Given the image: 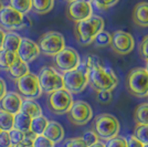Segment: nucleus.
<instances>
[{
    "label": "nucleus",
    "instance_id": "24",
    "mask_svg": "<svg viewBox=\"0 0 148 147\" xmlns=\"http://www.w3.org/2000/svg\"><path fill=\"white\" fill-rule=\"evenodd\" d=\"M49 120L42 115H39L37 117H33L32 118V122H31V128L30 131L33 132L36 135H42L44 133V131L47 128L48 124H49Z\"/></svg>",
    "mask_w": 148,
    "mask_h": 147
},
{
    "label": "nucleus",
    "instance_id": "42",
    "mask_svg": "<svg viewBox=\"0 0 148 147\" xmlns=\"http://www.w3.org/2000/svg\"><path fill=\"white\" fill-rule=\"evenodd\" d=\"M5 37H6V32L3 31L2 28H0V50L3 48V41H5Z\"/></svg>",
    "mask_w": 148,
    "mask_h": 147
},
{
    "label": "nucleus",
    "instance_id": "5",
    "mask_svg": "<svg viewBox=\"0 0 148 147\" xmlns=\"http://www.w3.org/2000/svg\"><path fill=\"white\" fill-rule=\"evenodd\" d=\"M38 79H39V83H40L42 92L47 94L58 91L60 89H64L63 74L60 73L56 67H41L40 72L38 74Z\"/></svg>",
    "mask_w": 148,
    "mask_h": 147
},
{
    "label": "nucleus",
    "instance_id": "40",
    "mask_svg": "<svg viewBox=\"0 0 148 147\" xmlns=\"http://www.w3.org/2000/svg\"><path fill=\"white\" fill-rule=\"evenodd\" d=\"M127 143H128V147H144V144H142L134 135L130 136V138L127 139Z\"/></svg>",
    "mask_w": 148,
    "mask_h": 147
},
{
    "label": "nucleus",
    "instance_id": "48",
    "mask_svg": "<svg viewBox=\"0 0 148 147\" xmlns=\"http://www.w3.org/2000/svg\"><path fill=\"white\" fill-rule=\"evenodd\" d=\"M144 147H148V144H146V145H144Z\"/></svg>",
    "mask_w": 148,
    "mask_h": 147
},
{
    "label": "nucleus",
    "instance_id": "46",
    "mask_svg": "<svg viewBox=\"0 0 148 147\" xmlns=\"http://www.w3.org/2000/svg\"><path fill=\"white\" fill-rule=\"evenodd\" d=\"M146 62H147V63H146V67H145V69H146V71L148 72V61H146Z\"/></svg>",
    "mask_w": 148,
    "mask_h": 147
},
{
    "label": "nucleus",
    "instance_id": "50",
    "mask_svg": "<svg viewBox=\"0 0 148 147\" xmlns=\"http://www.w3.org/2000/svg\"><path fill=\"white\" fill-rule=\"evenodd\" d=\"M0 131H1V128H0Z\"/></svg>",
    "mask_w": 148,
    "mask_h": 147
},
{
    "label": "nucleus",
    "instance_id": "33",
    "mask_svg": "<svg viewBox=\"0 0 148 147\" xmlns=\"http://www.w3.org/2000/svg\"><path fill=\"white\" fill-rule=\"evenodd\" d=\"M119 0H93L92 2L99 10H107L114 7Z\"/></svg>",
    "mask_w": 148,
    "mask_h": 147
},
{
    "label": "nucleus",
    "instance_id": "4",
    "mask_svg": "<svg viewBox=\"0 0 148 147\" xmlns=\"http://www.w3.org/2000/svg\"><path fill=\"white\" fill-rule=\"evenodd\" d=\"M126 89L136 98H146L148 94V72L145 67H136L126 78Z\"/></svg>",
    "mask_w": 148,
    "mask_h": 147
},
{
    "label": "nucleus",
    "instance_id": "14",
    "mask_svg": "<svg viewBox=\"0 0 148 147\" xmlns=\"http://www.w3.org/2000/svg\"><path fill=\"white\" fill-rule=\"evenodd\" d=\"M93 14L92 3L83 0H74L69 2L66 8V17L73 22H79Z\"/></svg>",
    "mask_w": 148,
    "mask_h": 147
},
{
    "label": "nucleus",
    "instance_id": "2",
    "mask_svg": "<svg viewBox=\"0 0 148 147\" xmlns=\"http://www.w3.org/2000/svg\"><path fill=\"white\" fill-rule=\"evenodd\" d=\"M88 84L97 91H113L118 84V79L111 67L103 65L94 67L88 74Z\"/></svg>",
    "mask_w": 148,
    "mask_h": 147
},
{
    "label": "nucleus",
    "instance_id": "10",
    "mask_svg": "<svg viewBox=\"0 0 148 147\" xmlns=\"http://www.w3.org/2000/svg\"><path fill=\"white\" fill-rule=\"evenodd\" d=\"M54 58V67L62 74L77 69L80 65V54L73 48H64Z\"/></svg>",
    "mask_w": 148,
    "mask_h": 147
},
{
    "label": "nucleus",
    "instance_id": "17",
    "mask_svg": "<svg viewBox=\"0 0 148 147\" xmlns=\"http://www.w3.org/2000/svg\"><path fill=\"white\" fill-rule=\"evenodd\" d=\"M43 135L45 137H48L50 141L53 142L54 144H58L64 138V128L60 123L50 121Z\"/></svg>",
    "mask_w": 148,
    "mask_h": 147
},
{
    "label": "nucleus",
    "instance_id": "22",
    "mask_svg": "<svg viewBox=\"0 0 148 147\" xmlns=\"http://www.w3.org/2000/svg\"><path fill=\"white\" fill-rule=\"evenodd\" d=\"M31 122H32V117H30L28 114H25L23 112H19L17 114H14V121H13V128L19 129L21 132H28L31 128Z\"/></svg>",
    "mask_w": 148,
    "mask_h": 147
},
{
    "label": "nucleus",
    "instance_id": "39",
    "mask_svg": "<svg viewBox=\"0 0 148 147\" xmlns=\"http://www.w3.org/2000/svg\"><path fill=\"white\" fill-rule=\"evenodd\" d=\"M64 147H88L85 142L82 139V137H74L66 141Z\"/></svg>",
    "mask_w": 148,
    "mask_h": 147
},
{
    "label": "nucleus",
    "instance_id": "30",
    "mask_svg": "<svg viewBox=\"0 0 148 147\" xmlns=\"http://www.w3.org/2000/svg\"><path fill=\"white\" fill-rule=\"evenodd\" d=\"M134 136L144 145L148 144V124L147 125L137 124L134 129Z\"/></svg>",
    "mask_w": 148,
    "mask_h": 147
},
{
    "label": "nucleus",
    "instance_id": "37",
    "mask_svg": "<svg viewBox=\"0 0 148 147\" xmlns=\"http://www.w3.org/2000/svg\"><path fill=\"white\" fill-rule=\"evenodd\" d=\"M139 55L143 60L148 61V36H145L143 38L139 44Z\"/></svg>",
    "mask_w": 148,
    "mask_h": 147
},
{
    "label": "nucleus",
    "instance_id": "7",
    "mask_svg": "<svg viewBox=\"0 0 148 147\" xmlns=\"http://www.w3.org/2000/svg\"><path fill=\"white\" fill-rule=\"evenodd\" d=\"M16 86H17L18 93L23 98L36 100V98H40L41 94L43 93L41 90L40 83H39L38 75L31 73V72L17 79Z\"/></svg>",
    "mask_w": 148,
    "mask_h": 147
},
{
    "label": "nucleus",
    "instance_id": "47",
    "mask_svg": "<svg viewBox=\"0 0 148 147\" xmlns=\"http://www.w3.org/2000/svg\"><path fill=\"white\" fill-rule=\"evenodd\" d=\"M65 1H68V2H71V1H74V0H65Z\"/></svg>",
    "mask_w": 148,
    "mask_h": 147
},
{
    "label": "nucleus",
    "instance_id": "8",
    "mask_svg": "<svg viewBox=\"0 0 148 147\" xmlns=\"http://www.w3.org/2000/svg\"><path fill=\"white\" fill-rule=\"evenodd\" d=\"M73 102L72 94L65 89H60L49 94L48 106L53 114L62 115V114H68Z\"/></svg>",
    "mask_w": 148,
    "mask_h": 147
},
{
    "label": "nucleus",
    "instance_id": "29",
    "mask_svg": "<svg viewBox=\"0 0 148 147\" xmlns=\"http://www.w3.org/2000/svg\"><path fill=\"white\" fill-rule=\"evenodd\" d=\"M112 41V34L107 31L102 30L99 33H97V36L95 37L93 43L95 44V47L97 48H106L111 44Z\"/></svg>",
    "mask_w": 148,
    "mask_h": 147
},
{
    "label": "nucleus",
    "instance_id": "26",
    "mask_svg": "<svg viewBox=\"0 0 148 147\" xmlns=\"http://www.w3.org/2000/svg\"><path fill=\"white\" fill-rule=\"evenodd\" d=\"M13 121L14 115L7 112V111L0 109V128L2 131H10L13 128Z\"/></svg>",
    "mask_w": 148,
    "mask_h": 147
},
{
    "label": "nucleus",
    "instance_id": "23",
    "mask_svg": "<svg viewBox=\"0 0 148 147\" xmlns=\"http://www.w3.org/2000/svg\"><path fill=\"white\" fill-rule=\"evenodd\" d=\"M54 7V0H32V10L38 14H45Z\"/></svg>",
    "mask_w": 148,
    "mask_h": 147
},
{
    "label": "nucleus",
    "instance_id": "16",
    "mask_svg": "<svg viewBox=\"0 0 148 147\" xmlns=\"http://www.w3.org/2000/svg\"><path fill=\"white\" fill-rule=\"evenodd\" d=\"M23 98L18 92H7L6 95L1 98L0 106L2 110L7 111L11 114H17L21 111Z\"/></svg>",
    "mask_w": 148,
    "mask_h": 147
},
{
    "label": "nucleus",
    "instance_id": "43",
    "mask_svg": "<svg viewBox=\"0 0 148 147\" xmlns=\"http://www.w3.org/2000/svg\"><path fill=\"white\" fill-rule=\"evenodd\" d=\"M88 147H106V145H105L103 142H96L95 144H93V145H91V146H88Z\"/></svg>",
    "mask_w": 148,
    "mask_h": 147
},
{
    "label": "nucleus",
    "instance_id": "49",
    "mask_svg": "<svg viewBox=\"0 0 148 147\" xmlns=\"http://www.w3.org/2000/svg\"><path fill=\"white\" fill-rule=\"evenodd\" d=\"M146 98H148V94H147V95H146Z\"/></svg>",
    "mask_w": 148,
    "mask_h": 147
},
{
    "label": "nucleus",
    "instance_id": "32",
    "mask_svg": "<svg viewBox=\"0 0 148 147\" xmlns=\"http://www.w3.org/2000/svg\"><path fill=\"white\" fill-rule=\"evenodd\" d=\"M105 145L106 147H128V143L125 137L117 135V136L111 138L110 141H107Z\"/></svg>",
    "mask_w": 148,
    "mask_h": 147
},
{
    "label": "nucleus",
    "instance_id": "51",
    "mask_svg": "<svg viewBox=\"0 0 148 147\" xmlns=\"http://www.w3.org/2000/svg\"><path fill=\"white\" fill-rule=\"evenodd\" d=\"M12 147H13V146H12Z\"/></svg>",
    "mask_w": 148,
    "mask_h": 147
},
{
    "label": "nucleus",
    "instance_id": "15",
    "mask_svg": "<svg viewBox=\"0 0 148 147\" xmlns=\"http://www.w3.org/2000/svg\"><path fill=\"white\" fill-rule=\"evenodd\" d=\"M40 53L41 51L36 41L31 40L29 38H22L20 47L17 51V55L19 59H21L22 61L27 63H31L32 61L37 60Z\"/></svg>",
    "mask_w": 148,
    "mask_h": 147
},
{
    "label": "nucleus",
    "instance_id": "41",
    "mask_svg": "<svg viewBox=\"0 0 148 147\" xmlns=\"http://www.w3.org/2000/svg\"><path fill=\"white\" fill-rule=\"evenodd\" d=\"M8 92L7 91V83L6 81L3 80L2 78H0V101H1V98H3L5 95H6V93Z\"/></svg>",
    "mask_w": 148,
    "mask_h": 147
},
{
    "label": "nucleus",
    "instance_id": "13",
    "mask_svg": "<svg viewBox=\"0 0 148 147\" xmlns=\"http://www.w3.org/2000/svg\"><path fill=\"white\" fill-rule=\"evenodd\" d=\"M25 14L17 11L12 7L5 6L0 11V25L9 31H17L22 29Z\"/></svg>",
    "mask_w": 148,
    "mask_h": 147
},
{
    "label": "nucleus",
    "instance_id": "34",
    "mask_svg": "<svg viewBox=\"0 0 148 147\" xmlns=\"http://www.w3.org/2000/svg\"><path fill=\"white\" fill-rule=\"evenodd\" d=\"M9 136H10V141L12 143V146H14V145H17L18 143L23 141V138H25V133L21 132V131H19V129L12 128L9 131Z\"/></svg>",
    "mask_w": 148,
    "mask_h": 147
},
{
    "label": "nucleus",
    "instance_id": "36",
    "mask_svg": "<svg viewBox=\"0 0 148 147\" xmlns=\"http://www.w3.org/2000/svg\"><path fill=\"white\" fill-rule=\"evenodd\" d=\"M96 100L102 104H108L113 100L112 91H97L96 92Z\"/></svg>",
    "mask_w": 148,
    "mask_h": 147
},
{
    "label": "nucleus",
    "instance_id": "28",
    "mask_svg": "<svg viewBox=\"0 0 148 147\" xmlns=\"http://www.w3.org/2000/svg\"><path fill=\"white\" fill-rule=\"evenodd\" d=\"M135 121L137 124L140 125L148 124V103H142L136 107Z\"/></svg>",
    "mask_w": 148,
    "mask_h": 147
},
{
    "label": "nucleus",
    "instance_id": "6",
    "mask_svg": "<svg viewBox=\"0 0 148 147\" xmlns=\"http://www.w3.org/2000/svg\"><path fill=\"white\" fill-rule=\"evenodd\" d=\"M38 45L41 53H43L44 55L56 56L65 48V39L60 32L48 31L40 37Z\"/></svg>",
    "mask_w": 148,
    "mask_h": 147
},
{
    "label": "nucleus",
    "instance_id": "45",
    "mask_svg": "<svg viewBox=\"0 0 148 147\" xmlns=\"http://www.w3.org/2000/svg\"><path fill=\"white\" fill-rule=\"evenodd\" d=\"M83 1H85V2H90V3H92L93 0H83Z\"/></svg>",
    "mask_w": 148,
    "mask_h": 147
},
{
    "label": "nucleus",
    "instance_id": "31",
    "mask_svg": "<svg viewBox=\"0 0 148 147\" xmlns=\"http://www.w3.org/2000/svg\"><path fill=\"white\" fill-rule=\"evenodd\" d=\"M54 143L50 141L48 137H45L43 134L37 135L33 141V147H54Z\"/></svg>",
    "mask_w": 148,
    "mask_h": 147
},
{
    "label": "nucleus",
    "instance_id": "1",
    "mask_svg": "<svg viewBox=\"0 0 148 147\" xmlns=\"http://www.w3.org/2000/svg\"><path fill=\"white\" fill-rule=\"evenodd\" d=\"M102 30H104V19L99 16H94L75 22L74 34L81 45L92 44L95 37Z\"/></svg>",
    "mask_w": 148,
    "mask_h": 147
},
{
    "label": "nucleus",
    "instance_id": "44",
    "mask_svg": "<svg viewBox=\"0 0 148 147\" xmlns=\"http://www.w3.org/2000/svg\"><path fill=\"white\" fill-rule=\"evenodd\" d=\"M3 3H2V1H1V0H0V11H1V9H2V8H3Z\"/></svg>",
    "mask_w": 148,
    "mask_h": 147
},
{
    "label": "nucleus",
    "instance_id": "3",
    "mask_svg": "<svg viewBox=\"0 0 148 147\" xmlns=\"http://www.w3.org/2000/svg\"><path fill=\"white\" fill-rule=\"evenodd\" d=\"M97 137L103 141H110L117 136L121 131V124L118 120L112 114H101L94 120V129Z\"/></svg>",
    "mask_w": 148,
    "mask_h": 147
},
{
    "label": "nucleus",
    "instance_id": "12",
    "mask_svg": "<svg viewBox=\"0 0 148 147\" xmlns=\"http://www.w3.org/2000/svg\"><path fill=\"white\" fill-rule=\"evenodd\" d=\"M110 45L115 53L119 55H126L134 50L135 40L128 32L117 30L112 34V41Z\"/></svg>",
    "mask_w": 148,
    "mask_h": 147
},
{
    "label": "nucleus",
    "instance_id": "25",
    "mask_svg": "<svg viewBox=\"0 0 148 147\" xmlns=\"http://www.w3.org/2000/svg\"><path fill=\"white\" fill-rule=\"evenodd\" d=\"M18 58L17 53L8 51V50H0V69L1 70H9V67L13 64L16 59Z\"/></svg>",
    "mask_w": 148,
    "mask_h": 147
},
{
    "label": "nucleus",
    "instance_id": "11",
    "mask_svg": "<svg viewBox=\"0 0 148 147\" xmlns=\"http://www.w3.org/2000/svg\"><path fill=\"white\" fill-rule=\"evenodd\" d=\"M68 116L72 124L82 126L92 120L93 110L91 105L85 101H74L70 111L68 112Z\"/></svg>",
    "mask_w": 148,
    "mask_h": 147
},
{
    "label": "nucleus",
    "instance_id": "27",
    "mask_svg": "<svg viewBox=\"0 0 148 147\" xmlns=\"http://www.w3.org/2000/svg\"><path fill=\"white\" fill-rule=\"evenodd\" d=\"M9 6L22 14H27L32 10V0H9Z\"/></svg>",
    "mask_w": 148,
    "mask_h": 147
},
{
    "label": "nucleus",
    "instance_id": "18",
    "mask_svg": "<svg viewBox=\"0 0 148 147\" xmlns=\"http://www.w3.org/2000/svg\"><path fill=\"white\" fill-rule=\"evenodd\" d=\"M133 20L139 27H148V2L143 1L136 5L133 10Z\"/></svg>",
    "mask_w": 148,
    "mask_h": 147
},
{
    "label": "nucleus",
    "instance_id": "19",
    "mask_svg": "<svg viewBox=\"0 0 148 147\" xmlns=\"http://www.w3.org/2000/svg\"><path fill=\"white\" fill-rule=\"evenodd\" d=\"M9 74L11 75V78L17 80L19 78L23 76L25 74L29 73L30 72V69H29V63L22 61L21 59L17 58L16 61L13 62V64L9 67Z\"/></svg>",
    "mask_w": 148,
    "mask_h": 147
},
{
    "label": "nucleus",
    "instance_id": "35",
    "mask_svg": "<svg viewBox=\"0 0 148 147\" xmlns=\"http://www.w3.org/2000/svg\"><path fill=\"white\" fill-rule=\"evenodd\" d=\"M82 139L85 142V144H86L87 146H91L93 144H95L96 142H99V137H97V135L96 133L93 131V129H90V131H86L83 136H82Z\"/></svg>",
    "mask_w": 148,
    "mask_h": 147
},
{
    "label": "nucleus",
    "instance_id": "9",
    "mask_svg": "<svg viewBox=\"0 0 148 147\" xmlns=\"http://www.w3.org/2000/svg\"><path fill=\"white\" fill-rule=\"evenodd\" d=\"M64 89L71 94H80L88 85V73L80 67L63 73Z\"/></svg>",
    "mask_w": 148,
    "mask_h": 147
},
{
    "label": "nucleus",
    "instance_id": "20",
    "mask_svg": "<svg viewBox=\"0 0 148 147\" xmlns=\"http://www.w3.org/2000/svg\"><path fill=\"white\" fill-rule=\"evenodd\" d=\"M21 40H22V37L20 34H18L17 32L9 31V32L6 33L5 41H3V48L2 49L17 53L19 47H20V43H21Z\"/></svg>",
    "mask_w": 148,
    "mask_h": 147
},
{
    "label": "nucleus",
    "instance_id": "21",
    "mask_svg": "<svg viewBox=\"0 0 148 147\" xmlns=\"http://www.w3.org/2000/svg\"><path fill=\"white\" fill-rule=\"evenodd\" d=\"M21 112L28 114L30 117H37L39 115H42V107L40 104L36 102V100L31 98H23L22 106H21Z\"/></svg>",
    "mask_w": 148,
    "mask_h": 147
},
{
    "label": "nucleus",
    "instance_id": "38",
    "mask_svg": "<svg viewBox=\"0 0 148 147\" xmlns=\"http://www.w3.org/2000/svg\"><path fill=\"white\" fill-rule=\"evenodd\" d=\"M0 147H12L8 131H0Z\"/></svg>",
    "mask_w": 148,
    "mask_h": 147
}]
</instances>
